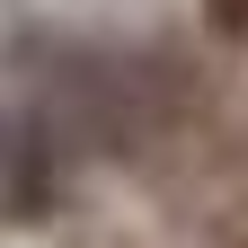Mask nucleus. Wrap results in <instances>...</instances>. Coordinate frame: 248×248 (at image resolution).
I'll return each instance as SVG.
<instances>
[{"label":"nucleus","instance_id":"f03ea898","mask_svg":"<svg viewBox=\"0 0 248 248\" xmlns=\"http://www.w3.org/2000/svg\"><path fill=\"white\" fill-rule=\"evenodd\" d=\"M239 248H248V239H239Z\"/></svg>","mask_w":248,"mask_h":248},{"label":"nucleus","instance_id":"f257e3e1","mask_svg":"<svg viewBox=\"0 0 248 248\" xmlns=\"http://www.w3.org/2000/svg\"><path fill=\"white\" fill-rule=\"evenodd\" d=\"M204 27H213L222 45H239V36H248V0H204Z\"/></svg>","mask_w":248,"mask_h":248}]
</instances>
